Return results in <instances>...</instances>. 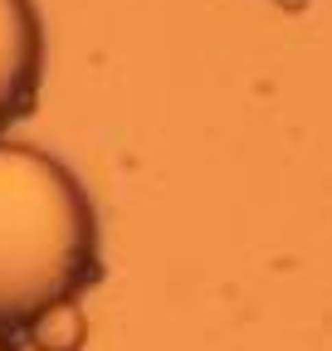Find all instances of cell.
Returning a JSON list of instances; mask_svg holds the SVG:
<instances>
[{
  "label": "cell",
  "instance_id": "1",
  "mask_svg": "<svg viewBox=\"0 0 332 351\" xmlns=\"http://www.w3.org/2000/svg\"><path fill=\"white\" fill-rule=\"evenodd\" d=\"M98 278V219L73 171L39 147L0 142V332Z\"/></svg>",
  "mask_w": 332,
  "mask_h": 351
},
{
  "label": "cell",
  "instance_id": "2",
  "mask_svg": "<svg viewBox=\"0 0 332 351\" xmlns=\"http://www.w3.org/2000/svg\"><path fill=\"white\" fill-rule=\"evenodd\" d=\"M39 73H45V29L34 0H0V132L34 108Z\"/></svg>",
  "mask_w": 332,
  "mask_h": 351
},
{
  "label": "cell",
  "instance_id": "3",
  "mask_svg": "<svg viewBox=\"0 0 332 351\" xmlns=\"http://www.w3.org/2000/svg\"><path fill=\"white\" fill-rule=\"evenodd\" d=\"M25 327L34 351H83V341H88V317H83L78 298H59L49 307H39Z\"/></svg>",
  "mask_w": 332,
  "mask_h": 351
},
{
  "label": "cell",
  "instance_id": "4",
  "mask_svg": "<svg viewBox=\"0 0 332 351\" xmlns=\"http://www.w3.org/2000/svg\"><path fill=\"white\" fill-rule=\"evenodd\" d=\"M0 351H10V346H5V337H0Z\"/></svg>",
  "mask_w": 332,
  "mask_h": 351
}]
</instances>
